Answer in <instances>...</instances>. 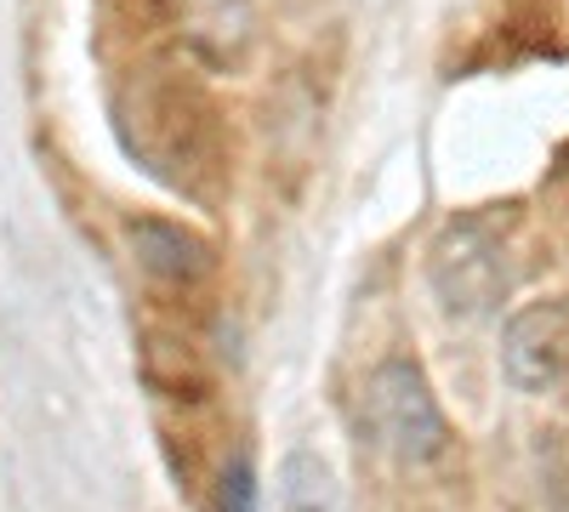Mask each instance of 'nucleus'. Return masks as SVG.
<instances>
[{"label": "nucleus", "mask_w": 569, "mask_h": 512, "mask_svg": "<svg viewBox=\"0 0 569 512\" xmlns=\"http://www.w3.org/2000/svg\"><path fill=\"white\" fill-rule=\"evenodd\" d=\"M359 415H365V433L376 439V450H388L405 468H427V461H439L450 450V422L416 359L376 364L359 393Z\"/></svg>", "instance_id": "1"}, {"label": "nucleus", "mask_w": 569, "mask_h": 512, "mask_svg": "<svg viewBox=\"0 0 569 512\" xmlns=\"http://www.w3.org/2000/svg\"><path fill=\"white\" fill-rule=\"evenodd\" d=\"M433 291L445 302L450 319H485L501 308V297L512 291V268H507V251L490 228L479 222H461L433 245Z\"/></svg>", "instance_id": "2"}, {"label": "nucleus", "mask_w": 569, "mask_h": 512, "mask_svg": "<svg viewBox=\"0 0 569 512\" xmlns=\"http://www.w3.org/2000/svg\"><path fill=\"white\" fill-rule=\"evenodd\" d=\"M501 370L518 393H547L569 370V308L563 302H530L507 319L501 331Z\"/></svg>", "instance_id": "3"}, {"label": "nucleus", "mask_w": 569, "mask_h": 512, "mask_svg": "<svg viewBox=\"0 0 569 512\" xmlns=\"http://www.w3.org/2000/svg\"><path fill=\"white\" fill-rule=\"evenodd\" d=\"M126 245H131V262L160 279V285H177V291H194L217 273V251L211 240H200L194 228L182 222H166V217H131L126 222Z\"/></svg>", "instance_id": "4"}, {"label": "nucleus", "mask_w": 569, "mask_h": 512, "mask_svg": "<svg viewBox=\"0 0 569 512\" xmlns=\"http://www.w3.org/2000/svg\"><path fill=\"white\" fill-rule=\"evenodd\" d=\"M182 40L211 69H233L251 52V7L246 0H182Z\"/></svg>", "instance_id": "5"}, {"label": "nucleus", "mask_w": 569, "mask_h": 512, "mask_svg": "<svg viewBox=\"0 0 569 512\" xmlns=\"http://www.w3.org/2000/svg\"><path fill=\"white\" fill-rule=\"evenodd\" d=\"M279 512H342L337 473L319 450H291L279 461Z\"/></svg>", "instance_id": "6"}, {"label": "nucleus", "mask_w": 569, "mask_h": 512, "mask_svg": "<svg viewBox=\"0 0 569 512\" xmlns=\"http://www.w3.org/2000/svg\"><path fill=\"white\" fill-rule=\"evenodd\" d=\"M257 506H262V484H257L251 455H233L217 479V512H257Z\"/></svg>", "instance_id": "7"}]
</instances>
